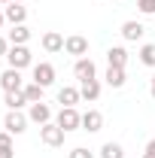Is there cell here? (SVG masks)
I'll return each mask as SVG.
<instances>
[{
	"instance_id": "6da1fadb",
	"label": "cell",
	"mask_w": 155,
	"mask_h": 158,
	"mask_svg": "<svg viewBox=\"0 0 155 158\" xmlns=\"http://www.w3.org/2000/svg\"><path fill=\"white\" fill-rule=\"evenodd\" d=\"M64 137H67V131L61 128L58 122H49V125H43V128H40V140H43L46 146H52V149L64 146Z\"/></svg>"
},
{
	"instance_id": "7a4b0ae2",
	"label": "cell",
	"mask_w": 155,
	"mask_h": 158,
	"mask_svg": "<svg viewBox=\"0 0 155 158\" xmlns=\"http://www.w3.org/2000/svg\"><path fill=\"white\" fill-rule=\"evenodd\" d=\"M61 128L70 134V131H82V113H76V106H61V113L55 116Z\"/></svg>"
},
{
	"instance_id": "3957f363",
	"label": "cell",
	"mask_w": 155,
	"mask_h": 158,
	"mask_svg": "<svg viewBox=\"0 0 155 158\" xmlns=\"http://www.w3.org/2000/svg\"><path fill=\"white\" fill-rule=\"evenodd\" d=\"M6 61H9V67L24 70V67H31V64H34V55H31V49H27V46H9Z\"/></svg>"
},
{
	"instance_id": "277c9868",
	"label": "cell",
	"mask_w": 155,
	"mask_h": 158,
	"mask_svg": "<svg viewBox=\"0 0 155 158\" xmlns=\"http://www.w3.org/2000/svg\"><path fill=\"white\" fill-rule=\"evenodd\" d=\"M27 122H31V118L24 116L21 110H9L6 118H3V128H6L9 134H24V131H27Z\"/></svg>"
},
{
	"instance_id": "5b68a950",
	"label": "cell",
	"mask_w": 155,
	"mask_h": 158,
	"mask_svg": "<svg viewBox=\"0 0 155 158\" xmlns=\"http://www.w3.org/2000/svg\"><path fill=\"white\" fill-rule=\"evenodd\" d=\"M0 88H3V91H21V88H24V82H21V70L6 67V70L0 73Z\"/></svg>"
},
{
	"instance_id": "8992f818",
	"label": "cell",
	"mask_w": 155,
	"mask_h": 158,
	"mask_svg": "<svg viewBox=\"0 0 155 158\" xmlns=\"http://www.w3.org/2000/svg\"><path fill=\"white\" fill-rule=\"evenodd\" d=\"M27 118H31L34 125L43 128V125H49V122H52V106H49V103H43V100H40V103H31V106H27Z\"/></svg>"
},
{
	"instance_id": "52a82bcc",
	"label": "cell",
	"mask_w": 155,
	"mask_h": 158,
	"mask_svg": "<svg viewBox=\"0 0 155 158\" xmlns=\"http://www.w3.org/2000/svg\"><path fill=\"white\" fill-rule=\"evenodd\" d=\"M73 76L79 79V82H88V79H97V67L91 58H76V64H73Z\"/></svg>"
},
{
	"instance_id": "ba28073f",
	"label": "cell",
	"mask_w": 155,
	"mask_h": 158,
	"mask_svg": "<svg viewBox=\"0 0 155 158\" xmlns=\"http://www.w3.org/2000/svg\"><path fill=\"white\" fill-rule=\"evenodd\" d=\"M64 52H67V55H76V58H88V40L79 37V34L67 37L64 40Z\"/></svg>"
},
{
	"instance_id": "9c48e42d",
	"label": "cell",
	"mask_w": 155,
	"mask_h": 158,
	"mask_svg": "<svg viewBox=\"0 0 155 158\" xmlns=\"http://www.w3.org/2000/svg\"><path fill=\"white\" fill-rule=\"evenodd\" d=\"M34 82H37V85H43V88H49V85L55 82V67H52L49 61L34 64Z\"/></svg>"
},
{
	"instance_id": "30bf717a",
	"label": "cell",
	"mask_w": 155,
	"mask_h": 158,
	"mask_svg": "<svg viewBox=\"0 0 155 158\" xmlns=\"http://www.w3.org/2000/svg\"><path fill=\"white\" fill-rule=\"evenodd\" d=\"M3 15H6V21L9 24H24V19H27V6H21V3H6L3 6Z\"/></svg>"
},
{
	"instance_id": "8fae6325",
	"label": "cell",
	"mask_w": 155,
	"mask_h": 158,
	"mask_svg": "<svg viewBox=\"0 0 155 158\" xmlns=\"http://www.w3.org/2000/svg\"><path fill=\"white\" fill-rule=\"evenodd\" d=\"M128 64V49L125 46H110L107 49V67H125Z\"/></svg>"
},
{
	"instance_id": "7c38bea8",
	"label": "cell",
	"mask_w": 155,
	"mask_h": 158,
	"mask_svg": "<svg viewBox=\"0 0 155 158\" xmlns=\"http://www.w3.org/2000/svg\"><path fill=\"white\" fill-rule=\"evenodd\" d=\"M103 128V116L97 113V110H88V113H82V131H88V134H97Z\"/></svg>"
},
{
	"instance_id": "4fadbf2b",
	"label": "cell",
	"mask_w": 155,
	"mask_h": 158,
	"mask_svg": "<svg viewBox=\"0 0 155 158\" xmlns=\"http://www.w3.org/2000/svg\"><path fill=\"white\" fill-rule=\"evenodd\" d=\"M43 49L52 52V55H55V52H64V37H61L58 31H46V34H43Z\"/></svg>"
},
{
	"instance_id": "5bb4252c",
	"label": "cell",
	"mask_w": 155,
	"mask_h": 158,
	"mask_svg": "<svg viewBox=\"0 0 155 158\" xmlns=\"http://www.w3.org/2000/svg\"><path fill=\"white\" fill-rule=\"evenodd\" d=\"M103 82L110 85V88H122L128 76H125V67H107V73H103Z\"/></svg>"
},
{
	"instance_id": "9a60e30c",
	"label": "cell",
	"mask_w": 155,
	"mask_h": 158,
	"mask_svg": "<svg viewBox=\"0 0 155 158\" xmlns=\"http://www.w3.org/2000/svg\"><path fill=\"white\" fill-rule=\"evenodd\" d=\"M143 34H146V27H143L140 21H125V24H122V37L128 40V43H137V40H143Z\"/></svg>"
},
{
	"instance_id": "2e32d148",
	"label": "cell",
	"mask_w": 155,
	"mask_h": 158,
	"mask_svg": "<svg viewBox=\"0 0 155 158\" xmlns=\"http://www.w3.org/2000/svg\"><path fill=\"white\" fill-rule=\"evenodd\" d=\"M79 100H82V94H79V88H73V85H64L58 91V103L61 106H76Z\"/></svg>"
},
{
	"instance_id": "e0dca14e",
	"label": "cell",
	"mask_w": 155,
	"mask_h": 158,
	"mask_svg": "<svg viewBox=\"0 0 155 158\" xmlns=\"http://www.w3.org/2000/svg\"><path fill=\"white\" fill-rule=\"evenodd\" d=\"M79 94H82V100H97V98H100V79L79 82Z\"/></svg>"
},
{
	"instance_id": "ac0fdd59",
	"label": "cell",
	"mask_w": 155,
	"mask_h": 158,
	"mask_svg": "<svg viewBox=\"0 0 155 158\" xmlns=\"http://www.w3.org/2000/svg\"><path fill=\"white\" fill-rule=\"evenodd\" d=\"M27 40H31V31H27L24 24H12V31H9V43H12V46H27Z\"/></svg>"
},
{
	"instance_id": "d6986e66",
	"label": "cell",
	"mask_w": 155,
	"mask_h": 158,
	"mask_svg": "<svg viewBox=\"0 0 155 158\" xmlns=\"http://www.w3.org/2000/svg\"><path fill=\"white\" fill-rule=\"evenodd\" d=\"M0 158H15V149H12V134H9V131H0Z\"/></svg>"
},
{
	"instance_id": "ffe728a7",
	"label": "cell",
	"mask_w": 155,
	"mask_h": 158,
	"mask_svg": "<svg viewBox=\"0 0 155 158\" xmlns=\"http://www.w3.org/2000/svg\"><path fill=\"white\" fill-rule=\"evenodd\" d=\"M21 91H24L27 103H40V100H43V91H46V88H43V85H37V82H27V85H24Z\"/></svg>"
},
{
	"instance_id": "44dd1931",
	"label": "cell",
	"mask_w": 155,
	"mask_h": 158,
	"mask_svg": "<svg viewBox=\"0 0 155 158\" xmlns=\"http://www.w3.org/2000/svg\"><path fill=\"white\" fill-rule=\"evenodd\" d=\"M3 103H6L9 110H21V106L27 103V98H24V91H6V98H3Z\"/></svg>"
},
{
	"instance_id": "7402d4cb",
	"label": "cell",
	"mask_w": 155,
	"mask_h": 158,
	"mask_svg": "<svg viewBox=\"0 0 155 158\" xmlns=\"http://www.w3.org/2000/svg\"><path fill=\"white\" fill-rule=\"evenodd\" d=\"M140 64H146V67H155V43H146V46H140Z\"/></svg>"
},
{
	"instance_id": "603a6c76",
	"label": "cell",
	"mask_w": 155,
	"mask_h": 158,
	"mask_svg": "<svg viewBox=\"0 0 155 158\" xmlns=\"http://www.w3.org/2000/svg\"><path fill=\"white\" fill-rule=\"evenodd\" d=\"M100 158H125V149L119 143H103L100 146Z\"/></svg>"
},
{
	"instance_id": "cb8c5ba5",
	"label": "cell",
	"mask_w": 155,
	"mask_h": 158,
	"mask_svg": "<svg viewBox=\"0 0 155 158\" xmlns=\"http://www.w3.org/2000/svg\"><path fill=\"white\" fill-rule=\"evenodd\" d=\"M67 158H94L91 149H85V146H76V149H70V155Z\"/></svg>"
},
{
	"instance_id": "d4e9b609",
	"label": "cell",
	"mask_w": 155,
	"mask_h": 158,
	"mask_svg": "<svg viewBox=\"0 0 155 158\" xmlns=\"http://www.w3.org/2000/svg\"><path fill=\"white\" fill-rule=\"evenodd\" d=\"M137 6L143 15H155V0H137Z\"/></svg>"
},
{
	"instance_id": "484cf974",
	"label": "cell",
	"mask_w": 155,
	"mask_h": 158,
	"mask_svg": "<svg viewBox=\"0 0 155 158\" xmlns=\"http://www.w3.org/2000/svg\"><path fill=\"white\" fill-rule=\"evenodd\" d=\"M143 158H155V140L146 143V149H143Z\"/></svg>"
},
{
	"instance_id": "4316f807",
	"label": "cell",
	"mask_w": 155,
	"mask_h": 158,
	"mask_svg": "<svg viewBox=\"0 0 155 158\" xmlns=\"http://www.w3.org/2000/svg\"><path fill=\"white\" fill-rule=\"evenodd\" d=\"M6 52H9V40L0 37V58H6Z\"/></svg>"
},
{
	"instance_id": "83f0119b",
	"label": "cell",
	"mask_w": 155,
	"mask_h": 158,
	"mask_svg": "<svg viewBox=\"0 0 155 158\" xmlns=\"http://www.w3.org/2000/svg\"><path fill=\"white\" fill-rule=\"evenodd\" d=\"M149 94H152V100H155V76H152V82H149Z\"/></svg>"
},
{
	"instance_id": "f1b7e54d",
	"label": "cell",
	"mask_w": 155,
	"mask_h": 158,
	"mask_svg": "<svg viewBox=\"0 0 155 158\" xmlns=\"http://www.w3.org/2000/svg\"><path fill=\"white\" fill-rule=\"evenodd\" d=\"M6 24V15H3V6H0V27Z\"/></svg>"
},
{
	"instance_id": "f546056e",
	"label": "cell",
	"mask_w": 155,
	"mask_h": 158,
	"mask_svg": "<svg viewBox=\"0 0 155 158\" xmlns=\"http://www.w3.org/2000/svg\"><path fill=\"white\" fill-rule=\"evenodd\" d=\"M0 3H12V0H0Z\"/></svg>"
},
{
	"instance_id": "4dcf8cb0",
	"label": "cell",
	"mask_w": 155,
	"mask_h": 158,
	"mask_svg": "<svg viewBox=\"0 0 155 158\" xmlns=\"http://www.w3.org/2000/svg\"><path fill=\"white\" fill-rule=\"evenodd\" d=\"M15 3H24V0H15Z\"/></svg>"
}]
</instances>
